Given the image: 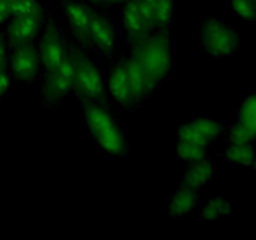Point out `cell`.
<instances>
[{
	"label": "cell",
	"mask_w": 256,
	"mask_h": 240,
	"mask_svg": "<svg viewBox=\"0 0 256 240\" xmlns=\"http://www.w3.org/2000/svg\"><path fill=\"white\" fill-rule=\"evenodd\" d=\"M132 56L139 62L155 88L169 74L172 64V42L166 32L149 34L136 40Z\"/></svg>",
	"instance_id": "6da1fadb"
},
{
	"label": "cell",
	"mask_w": 256,
	"mask_h": 240,
	"mask_svg": "<svg viewBox=\"0 0 256 240\" xmlns=\"http://www.w3.org/2000/svg\"><path fill=\"white\" fill-rule=\"evenodd\" d=\"M84 119L100 149L112 155H120L126 150L124 134L106 109L98 104H86Z\"/></svg>",
	"instance_id": "7a4b0ae2"
},
{
	"label": "cell",
	"mask_w": 256,
	"mask_h": 240,
	"mask_svg": "<svg viewBox=\"0 0 256 240\" xmlns=\"http://www.w3.org/2000/svg\"><path fill=\"white\" fill-rule=\"evenodd\" d=\"M200 38L204 49L215 58L228 56L239 49V36L234 28L218 18L202 22Z\"/></svg>",
	"instance_id": "3957f363"
},
{
	"label": "cell",
	"mask_w": 256,
	"mask_h": 240,
	"mask_svg": "<svg viewBox=\"0 0 256 240\" xmlns=\"http://www.w3.org/2000/svg\"><path fill=\"white\" fill-rule=\"evenodd\" d=\"M75 69V86L82 98L88 100H100L105 95V82L96 65L82 54L72 56Z\"/></svg>",
	"instance_id": "277c9868"
},
{
	"label": "cell",
	"mask_w": 256,
	"mask_h": 240,
	"mask_svg": "<svg viewBox=\"0 0 256 240\" xmlns=\"http://www.w3.org/2000/svg\"><path fill=\"white\" fill-rule=\"evenodd\" d=\"M75 86V69L72 56H66V59L58 65L55 69L48 72L46 82H45L44 99L48 102H55L62 99V96L69 94L74 90Z\"/></svg>",
	"instance_id": "5b68a950"
},
{
	"label": "cell",
	"mask_w": 256,
	"mask_h": 240,
	"mask_svg": "<svg viewBox=\"0 0 256 240\" xmlns=\"http://www.w3.org/2000/svg\"><path fill=\"white\" fill-rule=\"evenodd\" d=\"M39 52L30 42L15 46L10 56V69L16 79L32 82L39 74Z\"/></svg>",
	"instance_id": "8992f818"
},
{
	"label": "cell",
	"mask_w": 256,
	"mask_h": 240,
	"mask_svg": "<svg viewBox=\"0 0 256 240\" xmlns=\"http://www.w3.org/2000/svg\"><path fill=\"white\" fill-rule=\"evenodd\" d=\"M38 52H39L40 64H42L48 72L55 69L66 59L68 54L64 40L59 32V29L52 24H49L45 29Z\"/></svg>",
	"instance_id": "52a82bcc"
},
{
	"label": "cell",
	"mask_w": 256,
	"mask_h": 240,
	"mask_svg": "<svg viewBox=\"0 0 256 240\" xmlns=\"http://www.w3.org/2000/svg\"><path fill=\"white\" fill-rule=\"evenodd\" d=\"M222 126L220 122L209 118H198L182 125L178 132V140H188L196 144L209 146L222 134Z\"/></svg>",
	"instance_id": "ba28073f"
},
{
	"label": "cell",
	"mask_w": 256,
	"mask_h": 240,
	"mask_svg": "<svg viewBox=\"0 0 256 240\" xmlns=\"http://www.w3.org/2000/svg\"><path fill=\"white\" fill-rule=\"evenodd\" d=\"M88 40L105 55H112L116 48V32L109 19L99 14H92L89 25Z\"/></svg>",
	"instance_id": "9c48e42d"
},
{
	"label": "cell",
	"mask_w": 256,
	"mask_h": 240,
	"mask_svg": "<svg viewBox=\"0 0 256 240\" xmlns=\"http://www.w3.org/2000/svg\"><path fill=\"white\" fill-rule=\"evenodd\" d=\"M62 6H64L65 18L72 34L76 36V39H79V42H88L89 25L94 12L85 4L74 2V0H65Z\"/></svg>",
	"instance_id": "30bf717a"
},
{
	"label": "cell",
	"mask_w": 256,
	"mask_h": 240,
	"mask_svg": "<svg viewBox=\"0 0 256 240\" xmlns=\"http://www.w3.org/2000/svg\"><path fill=\"white\" fill-rule=\"evenodd\" d=\"M42 25V14L14 16L8 28V36L12 46L26 44L35 39Z\"/></svg>",
	"instance_id": "8fae6325"
},
{
	"label": "cell",
	"mask_w": 256,
	"mask_h": 240,
	"mask_svg": "<svg viewBox=\"0 0 256 240\" xmlns=\"http://www.w3.org/2000/svg\"><path fill=\"white\" fill-rule=\"evenodd\" d=\"M122 24L126 34L135 42L149 35L152 30L142 15L136 0H128L122 12Z\"/></svg>",
	"instance_id": "7c38bea8"
},
{
	"label": "cell",
	"mask_w": 256,
	"mask_h": 240,
	"mask_svg": "<svg viewBox=\"0 0 256 240\" xmlns=\"http://www.w3.org/2000/svg\"><path fill=\"white\" fill-rule=\"evenodd\" d=\"M125 68H126L128 79H129L130 89H132V100L138 102L142 98L146 96L150 92L155 89V85L152 84V80L146 75L145 70L142 69V65L139 64L134 56H130L129 59L125 60Z\"/></svg>",
	"instance_id": "4fadbf2b"
},
{
	"label": "cell",
	"mask_w": 256,
	"mask_h": 240,
	"mask_svg": "<svg viewBox=\"0 0 256 240\" xmlns=\"http://www.w3.org/2000/svg\"><path fill=\"white\" fill-rule=\"evenodd\" d=\"M108 86L112 96L122 105H129L134 102L130 89L129 79H128L125 62H120L112 69L108 80Z\"/></svg>",
	"instance_id": "5bb4252c"
},
{
	"label": "cell",
	"mask_w": 256,
	"mask_h": 240,
	"mask_svg": "<svg viewBox=\"0 0 256 240\" xmlns=\"http://www.w3.org/2000/svg\"><path fill=\"white\" fill-rule=\"evenodd\" d=\"M214 164L210 160H208L206 158L198 160V162H190L189 169L186 170L184 179H182V185L199 190L200 188L209 184L212 175H214Z\"/></svg>",
	"instance_id": "9a60e30c"
},
{
	"label": "cell",
	"mask_w": 256,
	"mask_h": 240,
	"mask_svg": "<svg viewBox=\"0 0 256 240\" xmlns=\"http://www.w3.org/2000/svg\"><path fill=\"white\" fill-rule=\"evenodd\" d=\"M199 202L198 190L182 185L179 190L172 198L169 206V214L172 218H182L192 212Z\"/></svg>",
	"instance_id": "2e32d148"
},
{
	"label": "cell",
	"mask_w": 256,
	"mask_h": 240,
	"mask_svg": "<svg viewBox=\"0 0 256 240\" xmlns=\"http://www.w3.org/2000/svg\"><path fill=\"white\" fill-rule=\"evenodd\" d=\"M224 155L230 162L242 166H252L256 152L252 144H230Z\"/></svg>",
	"instance_id": "e0dca14e"
},
{
	"label": "cell",
	"mask_w": 256,
	"mask_h": 240,
	"mask_svg": "<svg viewBox=\"0 0 256 240\" xmlns=\"http://www.w3.org/2000/svg\"><path fill=\"white\" fill-rule=\"evenodd\" d=\"M232 212V206L222 196H216L210 199L209 202L202 209V218L205 222H214L222 216H226Z\"/></svg>",
	"instance_id": "ac0fdd59"
},
{
	"label": "cell",
	"mask_w": 256,
	"mask_h": 240,
	"mask_svg": "<svg viewBox=\"0 0 256 240\" xmlns=\"http://www.w3.org/2000/svg\"><path fill=\"white\" fill-rule=\"evenodd\" d=\"M208 148L205 145L196 144V142H188V140H179L178 142V156L188 162H194L206 158Z\"/></svg>",
	"instance_id": "d6986e66"
},
{
	"label": "cell",
	"mask_w": 256,
	"mask_h": 240,
	"mask_svg": "<svg viewBox=\"0 0 256 240\" xmlns=\"http://www.w3.org/2000/svg\"><path fill=\"white\" fill-rule=\"evenodd\" d=\"M175 12V0H155L154 24L155 28H166L172 22Z\"/></svg>",
	"instance_id": "ffe728a7"
},
{
	"label": "cell",
	"mask_w": 256,
	"mask_h": 240,
	"mask_svg": "<svg viewBox=\"0 0 256 240\" xmlns=\"http://www.w3.org/2000/svg\"><path fill=\"white\" fill-rule=\"evenodd\" d=\"M239 122L246 125L256 135V94L250 95L242 102L239 110Z\"/></svg>",
	"instance_id": "44dd1931"
},
{
	"label": "cell",
	"mask_w": 256,
	"mask_h": 240,
	"mask_svg": "<svg viewBox=\"0 0 256 240\" xmlns=\"http://www.w3.org/2000/svg\"><path fill=\"white\" fill-rule=\"evenodd\" d=\"M9 8L12 18L42 14V6L38 0H9Z\"/></svg>",
	"instance_id": "7402d4cb"
},
{
	"label": "cell",
	"mask_w": 256,
	"mask_h": 240,
	"mask_svg": "<svg viewBox=\"0 0 256 240\" xmlns=\"http://www.w3.org/2000/svg\"><path fill=\"white\" fill-rule=\"evenodd\" d=\"M228 138L230 144H252L256 139V135L246 125L238 122L228 130Z\"/></svg>",
	"instance_id": "603a6c76"
},
{
	"label": "cell",
	"mask_w": 256,
	"mask_h": 240,
	"mask_svg": "<svg viewBox=\"0 0 256 240\" xmlns=\"http://www.w3.org/2000/svg\"><path fill=\"white\" fill-rule=\"evenodd\" d=\"M232 9L238 16L245 22H256V2L255 0H230Z\"/></svg>",
	"instance_id": "cb8c5ba5"
},
{
	"label": "cell",
	"mask_w": 256,
	"mask_h": 240,
	"mask_svg": "<svg viewBox=\"0 0 256 240\" xmlns=\"http://www.w3.org/2000/svg\"><path fill=\"white\" fill-rule=\"evenodd\" d=\"M10 84V78L4 69H0V98L6 92Z\"/></svg>",
	"instance_id": "d4e9b609"
},
{
	"label": "cell",
	"mask_w": 256,
	"mask_h": 240,
	"mask_svg": "<svg viewBox=\"0 0 256 240\" xmlns=\"http://www.w3.org/2000/svg\"><path fill=\"white\" fill-rule=\"evenodd\" d=\"M10 15L9 0H0V24L5 22Z\"/></svg>",
	"instance_id": "484cf974"
},
{
	"label": "cell",
	"mask_w": 256,
	"mask_h": 240,
	"mask_svg": "<svg viewBox=\"0 0 256 240\" xmlns=\"http://www.w3.org/2000/svg\"><path fill=\"white\" fill-rule=\"evenodd\" d=\"M6 62V50H5L4 42H0V69H4Z\"/></svg>",
	"instance_id": "4316f807"
},
{
	"label": "cell",
	"mask_w": 256,
	"mask_h": 240,
	"mask_svg": "<svg viewBox=\"0 0 256 240\" xmlns=\"http://www.w3.org/2000/svg\"><path fill=\"white\" fill-rule=\"evenodd\" d=\"M128 2V0H105V2H108V4H112V5L119 4V2Z\"/></svg>",
	"instance_id": "83f0119b"
},
{
	"label": "cell",
	"mask_w": 256,
	"mask_h": 240,
	"mask_svg": "<svg viewBox=\"0 0 256 240\" xmlns=\"http://www.w3.org/2000/svg\"><path fill=\"white\" fill-rule=\"evenodd\" d=\"M89 2H95V4H99V2H104L105 0H89Z\"/></svg>",
	"instance_id": "f1b7e54d"
},
{
	"label": "cell",
	"mask_w": 256,
	"mask_h": 240,
	"mask_svg": "<svg viewBox=\"0 0 256 240\" xmlns=\"http://www.w3.org/2000/svg\"><path fill=\"white\" fill-rule=\"evenodd\" d=\"M252 168H254V169L256 170V156H255V159H254V162H252Z\"/></svg>",
	"instance_id": "f546056e"
},
{
	"label": "cell",
	"mask_w": 256,
	"mask_h": 240,
	"mask_svg": "<svg viewBox=\"0 0 256 240\" xmlns=\"http://www.w3.org/2000/svg\"><path fill=\"white\" fill-rule=\"evenodd\" d=\"M255 2H256V0H255Z\"/></svg>",
	"instance_id": "4dcf8cb0"
}]
</instances>
